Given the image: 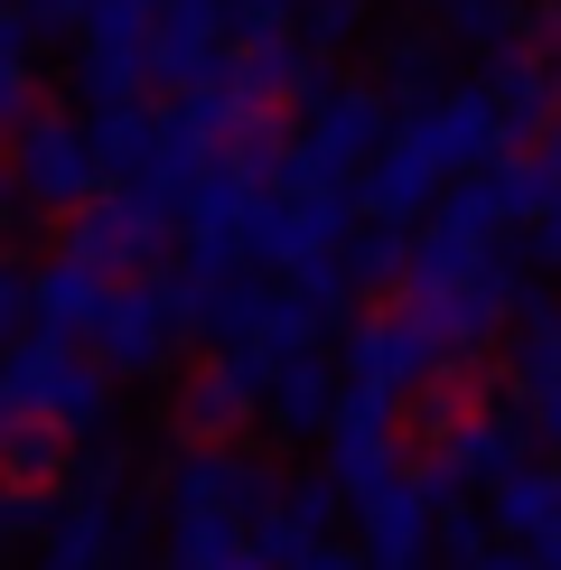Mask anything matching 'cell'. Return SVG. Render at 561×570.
<instances>
[{
  "label": "cell",
  "mask_w": 561,
  "mask_h": 570,
  "mask_svg": "<svg viewBox=\"0 0 561 570\" xmlns=\"http://www.w3.org/2000/svg\"><path fill=\"white\" fill-rule=\"evenodd\" d=\"M291 570H365V552H356V542H337V533H327V542H309V552H299Z\"/></svg>",
  "instance_id": "obj_36"
},
{
  "label": "cell",
  "mask_w": 561,
  "mask_h": 570,
  "mask_svg": "<svg viewBox=\"0 0 561 570\" xmlns=\"http://www.w3.org/2000/svg\"><path fill=\"white\" fill-rule=\"evenodd\" d=\"M327 478L346 495H374L403 468V440H393V393H365V384H337V412H327Z\"/></svg>",
  "instance_id": "obj_14"
},
{
  "label": "cell",
  "mask_w": 561,
  "mask_h": 570,
  "mask_svg": "<svg viewBox=\"0 0 561 570\" xmlns=\"http://www.w3.org/2000/svg\"><path fill=\"white\" fill-rule=\"evenodd\" d=\"M486 94H496V112H505V140H543L561 122V57L552 47H496Z\"/></svg>",
  "instance_id": "obj_19"
},
{
  "label": "cell",
  "mask_w": 561,
  "mask_h": 570,
  "mask_svg": "<svg viewBox=\"0 0 561 570\" xmlns=\"http://www.w3.org/2000/svg\"><path fill=\"white\" fill-rule=\"evenodd\" d=\"M169 244H178V216L159 197H140L131 178H112L104 197H85L76 216H66V253H85V263L112 272V281L159 272V263H169Z\"/></svg>",
  "instance_id": "obj_6"
},
{
  "label": "cell",
  "mask_w": 561,
  "mask_h": 570,
  "mask_svg": "<svg viewBox=\"0 0 561 570\" xmlns=\"http://www.w3.org/2000/svg\"><path fill=\"white\" fill-rule=\"evenodd\" d=\"M384 131H393V94H384V85H337V76H318L309 94H299L291 150H299V169L356 187V169L384 150Z\"/></svg>",
  "instance_id": "obj_5"
},
{
  "label": "cell",
  "mask_w": 561,
  "mask_h": 570,
  "mask_svg": "<svg viewBox=\"0 0 561 570\" xmlns=\"http://www.w3.org/2000/svg\"><path fill=\"white\" fill-rule=\"evenodd\" d=\"M0 216H29V206H19V187H0Z\"/></svg>",
  "instance_id": "obj_43"
},
{
  "label": "cell",
  "mask_w": 561,
  "mask_h": 570,
  "mask_svg": "<svg viewBox=\"0 0 561 570\" xmlns=\"http://www.w3.org/2000/svg\"><path fill=\"white\" fill-rule=\"evenodd\" d=\"M524 440H533V431H524V393L496 384V393L468 402V421H459L450 440H440V468H450L459 487H496L505 468L524 459Z\"/></svg>",
  "instance_id": "obj_16"
},
{
  "label": "cell",
  "mask_w": 561,
  "mask_h": 570,
  "mask_svg": "<svg viewBox=\"0 0 561 570\" xmlns=\"http://www.w3.org/2000/svg\"><path fill=\"white\" fill-rule=\"evenodd\" d=\"M486 542H496V524H486V505H468V495H459V505H440V552H450V561L486 552Z\"/></svg>",
  "instance_id": "obj_32"
},
{
  "label": "cell",
  "mask_w": 561,
  "mask_h": 570,
  "mask_svg": "<svg viewBox=\"0 0 561 570\" xmlns=\"http://www.w3.org/2000/svg\"><path fill=\"white\" fill-rule=\"evenodd\" d=\"M272 10H299V0H272Z\"/></svg>",
  "instance_id": "obj_45"
},
{
  "label": "cell",
  "mask_w": 561,
  "mask_h": 570,
  "mask_svg": "<svg viewBox=\"0 0 561 570\" xmlns=\"http://www.w3.org/2000/svg\"><path fill=\"white\" fill-rule=\"evenodd\" d=\"M150 487H159V514H234V524H253L280 478L253 468L234 440H178L169 459H159Z\"/></svg>",
  "instance_id": "obj_8"
},
{
  "label": "cell",
  "mask_w": 561,
  "mask_h": 570,
  "mask_svg": "<svg viewBox=\"0 0 561 570\" xmlns=\"http://www.w3.org/2000/svg\"><path fill=\"white\" fill-rule=\"evenodd\" d=\"M505 365H514V393L561 374V299H524L514 291V318H505Z\"/></svg>",
  "instance_id": "obj_25"
},
{
  "label": "cell",
  "mask_w": 561,
  "mask_h": 570,
  "mask_svg": "<svg viewBox=\"0 0 561 570\" xmlns=\"http://www.w3.org/2000/svg\"><path fill=\"white\" fill-rule=\"evenodd\" d=\"M337 263H346L356 291H384V281H403L412 244H403V225H374V216H365V234H346V244H337Z\"/></svg>",
  "instance_id": "obj_27"
},
{
  "label": "cell",
  "mask_w": 561,
  "mask_h": 570,
  "mask_svg": "<svg viewBox=\"0 0 561 570\" xmlns=\"http://www.w3.org/2000/svg\"><path fill=\"white\" fill-rule=\"evenodd\" d=\"M0 542H10V478H0Z\"/></svg>",
  "instance_id": "obj_44"
},
{
  "label": "cell",
  "mask_w": 561,
  "mask_h": 570,
  "mask_svg": "<svg viewBox=\"0 0 561 570\" xmlns=\"http://www.w3.org/2000/svg\"><path fill=\"white\" fill-rule=\"evenodd\" d=\"M299 10H309V47H346L384 0H299Z\"/></svg>",
  "instance_id": "obj_31"
},
{
  "label": "cell",
  "mask_w": 561,
  "mask_h": 570,
  "mask_svg": "<svg viewBox=\"0 0 561 570\" xmlns=\"http://www.w3.org/2000/svg\"><path fill=\"white\" fill-rule=\"evenodd\" d=\"M440 29L459 47H486V57H496V47H514L524 10H514V0H440Z\"/></svg>",
  "instance_id": "obj_28"
},
{
  "label": "cell",
  "mask_w": 561,
  "mask_h": 570,
  "mask_svg": "<svg viewBox=\"0 0 561 570\" xmlns=\"http://www.w3.org/2000/svg\"><path fill=\"white\" fill-rule=\"evenodd\" d=\"M533 169H543V206H561V122L533 140Z\"/></svg>",
  "instance_id": "obj_38"
},
{
  "label": "cell",
  "mask_w": 561,
  "mask_h": 570,
  "mask_svg": "<svg viewBox=\"0 0 561 570\" xmlns=\"http://www.w3.org/2000/svg\"><path fill=\"white\" fill-rule=\"evenodd\" d=\"M533 552H543V570H561V514H552L543 533H533Z\"/></svg>",
  "instance_id": "obj_40"
},
{
  "label": "cell",
  "mask_w": 561,
  "mask_h": 570,
  "mask_svg": "<svg viewBox=\"0 0 561 570\" xmlns=\"http://www.w3.org/2000/svg\"><path fill=\"white\" fill-rule=\"evenodd\" d=\"M94 0H29V29H85Z\"/></svg>",
  "instance_id": "obj_37"
},
{
  "label": "cell",
  "mask_w": 561,
  "mask_h": 570,
  "mask_svg": "<svg viewBox=\"0 0 561 570\" xmlns=\"http://www.w3.org/2000/svg\"><path fill=\"white\" fill-rule=\"evenodd\" d=\"M112 272H94L85 253H57L47 272H29V327H57V337H85L94 308H104Z\"/></svg>",
  "instance_id": "obj_22"
},
{
  "label": "cell",
  "mask_w": 561,
  "mask_h": 570,
  "mask_svg": "<svg viewBox=\"0 0 561 570\" xmlns=\"http://www.w3.org/2000/svg\"><path fill=\"white\" fill-rule=\"evenodd\" d=\"M19 421H29V412H19V393H10V384H0V440H10V431H19Z\"/></svg>",
  "instance_id": "obj_41"
},
{
  "label": "cell",
  "mask_w": 561,
  "mask_h": 570,
  "mask_svg": "<svg viewBox=\"0 0 561 570\" xmlns=\"http://www.w3.org/2000/svg\"><path fill=\"white\" fill-rule=\"evenodd\" d=\"M10 187H19V206L29 216H76V206L104 187V169H94V140L76 112H57V104H29L10 122Z\"/></svg>",
  "instance_id": "obj_4"
},
{
  "label": "cell",
  "mask_w": 561,
  "mask_h": 570,
  "mask_svg": "<svg viewBox=\"0 0 561 570\" xmlns=\"http://www.w3.org/2000/svg\"><path fill=\"white\" fill-rule=\"evenodd\" d=\"M533 263L561 272V206H543V216H533Z\"/></svg>",
  "instance_id": "obj_39"
},
{
  "label": "cell",
  "mask_w": 561,
  "mask_h": 570,
  "mask_svg": "<svg viewBox=\"0 0 561 570\" xmlns=\"http://www.w3.org/2000/svg\"><path fill=\"white\" fill-rule=\"evenodd\" d=\"M187 337V318H178V281H112L104 308H94V327H85V346L104 355V374L112 384H140V374H169V355Z\"/></svg>",
  "instance_id": "obj_7"
},
{
  "label": "cell",
  "mask_w": 561,
  "mask_h": 570,
  "mask_svg": "<svg viewBox=\"0 0 561 570\" xmlns=\"http://www.w3.org/2000/svg\"><path fill=\"white\" fill-rule=\"evenodd\" d=\"M0 384L19 393L29 421H57L66 440L112 431V374H104V355H76V337H57V327H29V337L0 346Z\"/></svg>",
  "instance_id": "obj_2"
},
{
  "label": "cell",
  "mask_w": 561,
  "mask_h": 570,
  "mask_svg": "<svg viewBox=\"0 0 561 570\" xmlns=\"http://www.w3.org/2000/svg\"><path fill=\"white\" fill-rule=\"evenodd\" d=\"M263 374H272V355H253V346L206 355V365L178 384V402H169V431L178 440H234V431H253V421H263Z\"/></svg>",
  "instance_id": "obj_10"
},
{
  "label": "cell",
  "mask_w": 561,
  "mask_h": 570,
  "mask_svg": "<svg viewBox=\"0 0 561 570\" xmlns=\"http://www.w3.org/2000/svg\"><path fill=\"white\" fill-rule=\"evenodd\" d=\"M356 552H365V570H421L440 552V505H431L421 468H393L374 495H356Z\"/></svg>",
  "instance_id": "obj_11"
},
{
  "label": "cell",
  "mask_w": 561,
  "mask_h": 570,
  "mask_svg": "<svg viewBox=\"0 0 561 570\" xmlns=\"http://www.w3.org/2000/svg\"><path fill=\"white\" fill-rule=\"evenodd\" d=\"M19 327H29V272H19L10 253H0V346H10Z\"/></svg>",
  "instance_id": "obj_34"
},
{
  "label": "cell",
  "mask_w": 561,
  "mask_h": 570,
  "mask_svg": "<svg viewBox=\"0 0 561 570\" xmlns=\"http://www.w3.org/2000/svg\"><path fill=\"white\" fill-rule=\"evenodd\" d=\"M524 431L543 459H561V374H543V384H524Z\"/></svg>",
  "instance_id": "obj_33"
},
{
  "label": "cell",
  "mask_w": 561,
  "mask_h": 570,
  "mask_svg": "<svg viewBox=\"0 0 561 570\" xmlns=\"http://www.w3.org/2000/svg\"><path fill=\"white\" fill-rule=\"evenodd\" d=\"M150 19L159 0H94L85 10V57H76V94L85 104H140L150 85Z\"/></svg>",
  "instance_id": "obj_9"
},
{
  "label": "cell",
  "mask_w": 561,
  "mask_h": 570,
  "mask_svg": "<svg viewBox=\"0 0 561 570\" xmlns=\"http://www.w3.org/2000/svg\"><path fill=\"white\" fill-rule=\"evenodd\" d=\"M291 291L318 308V318H337V308H356V281H346V263H337V244L327 253H309V263H291Z\"/></svg>",
  "instance_id": "obj_30"
},
{
  "label": "cell",
  "mask_w": 561,
  "mask_h": 570,
  "mask_svg": "<svg viewBox=\"0 0 561 570\" xmlns=\"http://www.w3.org/2000/svg\"><path fill=\"white\" fill-rule=\"evenodd\" d=\"M159 570H272L234 514H159Z\"/></svg>",
  "instance_id": "obj_21"
},
{
  "label": "cell",
  "mask_w": 561,
  "mask_h": 570,
  "mask_svg": "<svg viewBox=\"0 0 561 570\" xmlns=\"http://www.w3.org/2000/svg\"><path fill=\"white\" fill-rule=\"evenodd\" d=\"M225 47H234V19H225V0H159V19H150V76L159 85H206L225 66Z\"/></svg>",
  "instance_id": "obj_17"
},
{
  "label": "cell",
  "mask_w": 561,
  "mask_h": 570,
  "mask_svg": "<svg viewBox=\"0 0 561 570\" xmlns=\"http://www.w3.org/2000/svg\"><path fill=\"white\" fill-rule=\"evenodd\" d=\"M66 459H76V440H66L57 421H19V431L0 440V478L10 487H66Z\"/></svg>",
  "instance_id": "obj_26"
},
{
  "label": "cell",
  "mask_w": 561,
  "mask_h": 570,
  "mask_svg": "<svg viewBox=\"0 0 561 570\" xmlns=\"http://www.w3.org/2000/svg\"><path fill=\"white\" fill-rule=\"evenodd\" d=\"M384 94H393L403 112L440 94V57H431V38H393V47H384Z\"/></svg>",
  "instance_id": "obj_29"
},
{
  "label": "cell",
  "mask_w": 561,
  "mask_h": 570,
  "mask_svg": "<svg viewBox=\"0 0 561 570\" xmlns=\"http://www.w3.org/2000/svg\"><path fill=\"white\" fill-rule=\"evenodd\" d=\"M440 187H450V178H440V159L421 150L412 131H384V150L356 169V206H365L374 225H412V216H431Z\"/></svg>",
  "instance_id": "obj_18"
},
{
  "label": "cell",
  "mask_w": 561,
  "mask_h": 570,
  "mask_svg": "<svg viewBox=\"0 0 561 570\" xmlns=\"http://www.w3.org/2000/svg\"><path fill=\"white\" fill-rule=\"evenodd\" d=\"M85 140H94V169H104V178H140L150 150H159V112L150 104H94Z\"/></svg>",
  "instance_id": "obj_24"
},
{
  "label": "cell",
  "mask_w": 561,
  "mask_h": 570,
  "mask_svg": "<svg viewBox=\"0 0 561 570\" xmlns=\"http://www.w3.org/2000/svg\"><path fill=\"white\" fill-rule=\"evenodd\" d=\"M38 542V570H140L150 552V505H131V487H57Z\"/></svg>",
  "instance_id": "obj_3"
},
{
  "label": "cell",
  "mask_w": 561,
  "mask_h": 570,
  "mask_svg": "<svg viewBox=\"0 0 561 570\" xmlns=\"http://www.w3.org/2000/svg\"><path fill=\"white\" fill-rule=\"evenodd\" d=\"M450 570H543V552H533V542H486V552H468V561H450Z\"/></svg>",
  "instance_id": "obj_35"
},
{
  "label": "cell",
  "mask_w": 561,
  "mask_h": 570,
  "mask_svg": "<svg viewBox=\"0 0 561 570\" xmlns=\"http://www.w3.org/2000/svg\"><path fill=\"white\" fill-rule=\"evenodd\" d=\"M561 514V459H514L496 487H486V524L505 542H533Z\"/></svg>",
  "instance_id": "obj_23"
},
{
  "label": "cell",
  "mask_w": 561,
  "mask_h": 570,
  "mask_svg": "<svg viewBox=\"0 0 561 570\" xmlns=\"http://www.w3.org/2000/svg\"><path fill=\"white\" fill-rule=\"evenodd\" d=\"M337 384H346V374L327 365L318 346L272 355V374H263V421H272L280 440H309V431H327V412H337Z\"/></svg>",
  "instance_id": "obj_20"
},
{
  "label": "cell",
  "mask_w": 561,
  "mask_h": 570,
  "mask_svg": "<svg viewBox=\"0 0 561 570\" xmlns=\"http://www.w3.org/2000/svg\"><path fill=\"white\" fill-rule=\"evenodd\" d=\"M543 47L561 57V0H543Z\"/></svg>",
  "instance_id": "obj_42"
},
{
  "label": "cell",
  "mask_w": 561,
  "mask_h": 570,
  "mask_svg": "<svg viewBox=\"0 0 561 570\" xmlns=\"http://www.w3.org/2000/svg\"><path fill=\"white\" fill-rule=\"evenodd\" d=\"M403 131L440 159V178H468V169H486L496 150H514L505 112H496V94H486V85H450V94H431V104H412Z\"/></svg>",
  "instance_id": "obj_13"
},
{
  "label": "cell",
  "mask_w": 561,
  "mask_h": 570,
  "mask_svg": "<svg viewBox=\"0 0 561 570\" xmlns=\"http://www.w3.org/2000/svg\"><path fill=\"white\" fill-rule=\"evenodd\" d=\"M403 308L440 337V365H478L486 346L505 337L514 318V263H505V234H468L450 216H431V234L412 244L403 263Z\"/></svg>",
  "instance_id": "obj_1"
},
{
  "label": "cell",
  "mask_w": 561,
  "mask_h": 570,
  "mask_svg": "<svg viewBox=\"0 0 561 570\" xmlns=\"http://www.w3.org/2000/svg\"><path fill=\"white\" fill-rule=\"evenodd\" d=\"M431 374H440V337L412 318V308H365V318L346 327V384L412 402Z\"/></svg>",
  "instance_id": "obj_12"
},
{
  "label": "cell",
  "mask_w": 561,
  "mask_h": 570,
  "mask_svg": "<svg viewBox=\"0 0 561 570\" xmlns=\"http://www.w3.org/2000/svg\"><path fill=\"white\" fill-rule=\"evenodd\" d=\"M337 514H346V487L327 478V468H309V478H280L263 495V514H253V552H263L272 570H291L309 542L337 533Z\"/></svg>",
  "instance_id": "obj_15"
}]
</instances>
